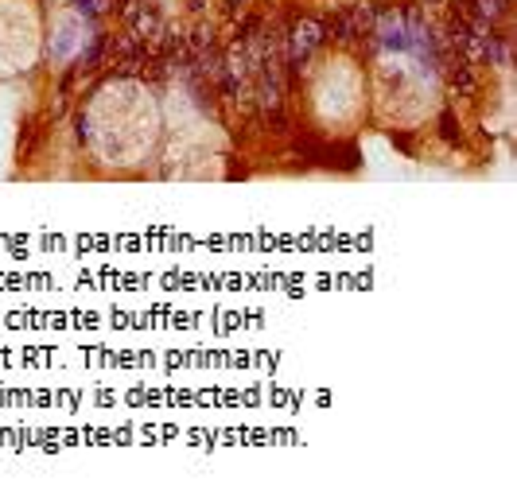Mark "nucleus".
Instances as JSON below:
<instances>
[]
</instances>
